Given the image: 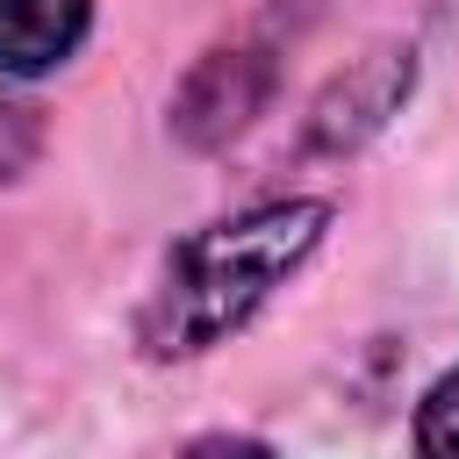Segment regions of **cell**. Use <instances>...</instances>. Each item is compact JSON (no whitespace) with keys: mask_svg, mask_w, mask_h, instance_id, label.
I'll use <instances>...</instances> for the list:
<instances>
[{"mask_svg":"<svg viewBox=\"0 0 459 459\" xmlns=\"http://www.w3.org/2000/svg\"><path fill=\"white\" fill-rule=\"evenodd\" d=\"M330 208L323 201H273V208H251L237 222H215L201 230L194 244H179L172 273H165V294L151 301V323H143V344L158 359H186V351H208L222 330H237L323 237Z\"/></svg>","mask_w":459,"mask_h":459,"instance_id":"cell-1","label":"cell"},{"mask_svg":"<svg viewBox=\"0 0 459 459\" xmlns=\"http://www.w3.org/2000/svg\"><path fill=\"white\" fill-rule=\"evenodd\" d=\"M36 151H43V108L0 93V186L22 179V172L36 165Z\"/></svg>","mask_w":459,"mask_h":459,"instance_id":"cell-3","label":"cell"},{"mask_svg":"<svg viewBox=\"0 0 459 459\" xmlns=\"http://www.w3.org/2000/svg\"><path fill=\"white\" fill-rule=\"evenodd\" d=\"M93 0H0V72H50L86 36Z\"/></svg>","mask_w":459,"mask_h":459,"instance_id":"cell-2","label":"cell"},{"mask_svg":"<svg viewBox=\"0 0 459 459\" xmlns=\"http://www.w3.org/2000/svg\"><path fill=\"white\" fill-rule=\"evenodd\" d=\"M416 445L459 459V373H445V380L423 394V409H416Z\"/></svg>","mask_w":459,"mask_h":459,"instance_id":"cell-4","label":"cell"}]
</instances>
